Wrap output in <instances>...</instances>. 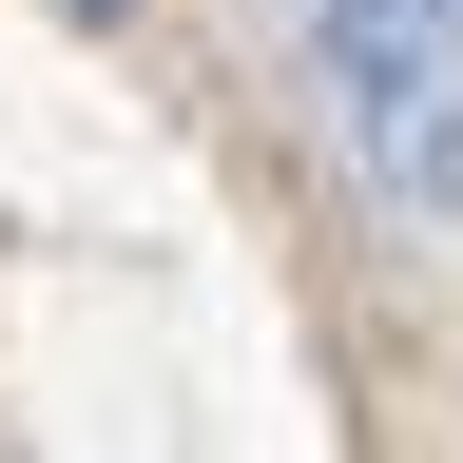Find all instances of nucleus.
I'll list each match as a JSON object with an SVG mask.
<instances>
[{"instance_id": "f257e3e1", "label": "nucleus", "mask_w": 463, "mask_h": 463, "mask_svg": "<svg viewBox=\"0 0 463 463\" xmlns=\"http://www.w3.org/2000/svg\"><path fill=\"white\" fill-rule=\"evenodd\" d=\"M58 20H136V0H58Z\"/></svg>"}]
</instances>
